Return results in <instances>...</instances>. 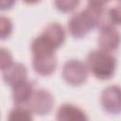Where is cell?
Listing matches in <instances>:
<instances>
[{"mask_svg": "<svg viewBox=\"0 0 121 121\" xmlns=\"http://www.w3.org/2000/svg\"><path fill=\"white\" fill-rule=\"evenodd\" d=\"M106 3L100 1L88 2L86 9L77 12L68 22V29L75 38H82L92 29L100 27L106 10Z\"/></svg>", "mask_w": 121, "mask_h": 121, "instance_id": "cell-1", "label": "cell"}, {"mask_svg": "<svg viewBox=\"0 0 121 121\" xmlns=\"http://www.w3.org/2000/svg\"><path fill=\"white\" fill-rule=\"evenodd\" d=\"M56 48L42 35L32 41L31 51L33 53L32 65L38 74L42 76L51 75L57 67Z\"/></svg>", "mask_w": 121, "mask_h": 121, "instance_id": "cell-2", "label": "cell"}, {"mask_svg": "<svg viewBox=\"0 0 121 121\" xmlns=\"http://www.w3.org/2000/svg\"><path fill=\"white\" fill-rule=\"evenodd\" d=\"M86 67L96 78L109 79L115 71L116 59L110 52L101 49L94 50L87 56Z\"/></svg>", "mask_w": 121, "mask_h": 121, "instance_id": "cell-3", "label": "cell"}, {"mask_svg": "<svg viewBox=\"0 0 121 121\" xmlns=\"http://www.w3.org/2000/svg\"><path fill=\"white\" fill-rule=\"evenodd\" d=\"M54 105L53 95L44 89L34 90L30 99L26 103L27 109L36 114L44 115L51 112Z\"/></svg>", "mask_w": 121, "mask_h": 121, "instance_id": "cell-4", "label": "cell"}, {"mask_svg": "<svg viewBox=\"0 0 121 121\" xmlns=\"http://www.w3.org/2000/svg\"><path fill=\"white\" fill-rule=\"evenodd\" d=\"M64 80L71 85H80L85 82L88 77L86 64L78 60H69L65 62L62 69Z\"/></svg>", "mask_w": 121, "mask_h": 121, "instance_id": "cell-5", "label": "cell"}, {"mask_svg": "<svg viewBox=\"0 0 121 121\" xmlns=\"http://www.w3.org/2000/svg\"><path fill=\"white\" fill-rule=\"evenodd\" d=\"M101 103L103 109L109 113L117 114L120 112V88L117 85L107 87L101 95Z\"/></svg>", "mask_w": 121, "mask_h": 121, "instance_id": "cell-6", "label": "cell"}, {"mask_svg": "<svg viewBox=\"0 0 121 121\" xmlns=\"http://www.w3.org/2000/svg\"><path fill=\"white\" fill-rule=\"evenodd\" d=\"M120 35L119 32L113 26H107L100 28V33L98 37V43L101 50L112 52L116 50L119 45Z\"/></svg>", "mask_w": 121, "mask_h": 121, "instance_id": "cell-7", "label": "cell"}, {"mask_svg": "<svg viewBox=\"0 0 121 121\" xmlns=\"http://www.w3.org/2000/svg\"><path fill=\"white\" fill-rule=\"evenodd\" d=\"M26 76L27 71L26 66L19 62H12L11 65L3 71L4 81L11 87H14L15 85L26 80Z\"/></svg>", "mask_w": 121, "mask_h": 121, "instance_id": "cell-8", "label": "cell"}, {"mask_svg": "<svg viewBox=\"0 0 121 121\" xmlns=\"http://www.w3.org/2000/svg\"><path fill=\"white\" fill-rule=\"evenodd\" d=\"M57 121H88L86 113L73 104H62L57 111Z\"/></svg>", "mask_w": 121, "mask_h": 121, "instance_id": "cell-9", "label": "cell"}, {"mask_svg": "<svg viewBox=\"0 0 121 121\" xmlns=\"http://www.w3.org/2000/svg\"><path fill=\"white\" fill-rule=\"evenodd\" d=\"M41 35L45 38L56 49L59 48L65 40V31L58 23H51L47 25Z\"/></svg>", "mask_w": 121, "mask_h": 121, "instance_id": "cell-10", "label": "cell"}, {"mask_svg": "<svg viewBox=\"0 0 121 121\" xmlns=\"http://www.w3.org/2000/svg\"><path fill=\"white\" fill-rule=\"evenodd\" d=\"M12 91L13 101L17 106L26 105L34 92V84L27 79L15 85Z\"/></svg>", "mask_w": 121, "mask_h": 121, "instance_id": "cell-11", "label": "cell"}, {"mask_svg": "<svg viewBox=\"0 0 121 121\" xmlns=\"http://www.w3.org/2000/svg\"><path fill=\"white\" fill-rule=\"evenodd\" d=\"M8 121H33V117L28 109L17 106L9 112Z\"/></svg>", "mask_w": 121, "mask_h": 121, "instance_id": "cell-12", "label": "cell"}, {"mask_svg": "<svg viewBox=\"0 0 121 121\" xmlns=\"http://www.w3.org/2000/svg\"><path fill=\"white\" fill-rule=\"evenodd\" d=\"M12 31V23L9 18L0 15V39L8 38Z\"/></svg>", "mask_w": 121, "mask_h": 121, "instance_id": "cell-13", "label": "cell"}, {"mask_svg": "<svg viewBox=\"0 0 121 121\" xmlns=\"http://www.w3.org/2000/svg\"><path fill=\"white\" fill-rule=\"evenodd\" d=\"M12 60H13L10 52L4 47H0V69L3 71L7 69L12 64Z\"/></svg>", "mask_w": 121, "mask_h": 121, "instance_id": "cell-14", "label": "cell"}, {"mask_svg": "<svg viewBox=\"0 0 121 121\" xmlns=\"http://www.w3.org/2000/svg\"><path fill=\"white\" fill-rule=\"evenodd\" d=\"M55 5L59 10L63 11V12H69L76 9V7L78 5V1H75V0L56 1Z\"/></svg>", "mask_w": 121, "mask_h": 121, "instance_id": "cell-15", "label": "cell"}, {"mask_svg": "<svg viewBox=\"0 0 121 121\" xmlns=\"http://www.w3.org/2000/svg\"><path fill=\"white\" fill-rule=\"evenodd\" d=\"M14 4V1H0V9H10Z\"/></svg>", "mask_w": 121, "mask_h": 121, "instance_id": "cell-16", "label": "cell"}]
</instances>
